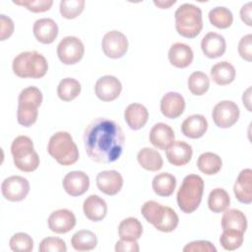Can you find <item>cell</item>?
<instances>
[{
	"mask_svg": "<svg viewBox=\"0 0 252 252\" xmlns=\"http://www.w3.org/2000/svg\"><path fill=\"white\" fill-rule=\"evenodd\" d=\"M84 145L89 158L98 163H110L122 155L125 137L122 128L114 120L98 117L84 131Z\"/></svg>",
	"mask_w": 252,
	"mask_h": 252,
	"instance_id": "obj_1",
	"label": "cell"
},
{
	"mask_svg": "<svg viewBox=\"0 0 252 252\" xmlns=\"http://www.w3.org/2000/svg\"><path fill=\"white\" fill-rule=\"evenodd\" d=\"M12 69L20 78L40 79L47 73L48 63L45 57L35 50L24 51L13 59Z\"/></svg>",
	"mask_w": 252,
	"mask_h": 252,
	"instance_id": "obj_2",
	"label": "cell"
},
{
	"mask_svg": "<svg viewBox=\"0 0 252 252\" xmlns=\"http://www.w3.org/2000/svg\"><path fill=\"white\" fill-rule=\"evenodd\" d=\"M204 193V180L200 175L188 174L184 177L176 195L177 205L185 214L198 209Z\"/></svg>",
	"mask_w": 252,
	"mask_h": 252,
	"instance_id": "obj_3",
	"label": "cell"
},
{
	"mask_svg": "<svg viewBox=\"0 0 252 252\" xmlns=\"http://www.w3.org/2000/svg\"><path fill=\"white\" fill-rule=\"evenodd\" d=\"M141 213L148 222L162 232L173 231L179 222L178 216L174 210L153 200L144 203Z\"/></svg>",
	"mask_w": 252,
	"mask_h": 252,
	"instance_id": "obj_4",
	"label": "cell"
},
{
	"mask_svg": "<svg viewBox=\"0 0 252 252\" xmlns=\"http://www.w3.org/2000/svg\"><path fill=\"white\" fill-rule=\"evenodd\" d=\"M48 154L61 165L74 164L79 159V150L70 133L59 131L53 134L47 145Z\"/></svg>",
	"mask_w": 252,
	"mask_h": 252,
	"instance_id": "obj_5",
	"label": "cell"
},
{
	"mask_svg": "<svg viewBox=\"0 0 252 252\" xmlns=\"http://www.w3.org/2000/svg\"><path fill=\"white\" fill-rule=\"evenodd\" d=\"M175 29L177 32L186 38L196 37L203 29L201 9L193 4L180 5L174 14Z\"/></svg>",
	"mask_w": 252,
	"mask_h": 252,
	"instance_id": "obj_6",
	"label": "cell"
},
{
	"mask_svg": "<svg viewBox=\"0 0 252 252\" xmlns=\"http://www.w3.org/2000/svg\"><path fill=\"white\" fill-rule=\"evenodd\" d=\"M42 102V94L36 87L31 86L24 90L18 97L17 121L24 127L33 125L38 116V107Z\"/></svg>",
	"mask_w": 252,
	"mask_h": 252,
	"instance_id": "obj_7",
	"label": "cell"
},
{
	"mask_svg": "<svg viewBox=\"0 0 252 252\" xmlns=\"http://www.w3.org/2000/svg\"><path fill=\"white\" fill-rule=\"evenodd\" d=\"M14 164L24 172H32L39 165V157L34 151L32 140L28 136L16 137L11 145Z\"/></svg>",
	"mask_w": 252,
	"mask_h": 252,
	"instance_id": "obj_8",
	"label": "cell"
},
{
	"mask_svg": "<svg viewBox=\"0 0 252 252\" xmlns=\"http://www.w3.org/2000/svg\"><path fill=\"white\" fill-rule=\"evenodd\" d=\"M84 53V43L76 36H65L57 45V56L65 65H73L78 63L83 58Z\"/></svg>",
	"mask_w": 252,
	"mask_h": 252,
	"instance_id": "obj_9",
	"label": "cell"
},
{
	"mask_svg": "<svg viewBox=\"0 0 252 252\" xmlns=\"http://www.w3.org/2000/svg\"><path fill=\"white\" fill-rule=\"evenodd\" d=\"M240 115L237 104L231 100L218 102L213 109L212 117L215 124L220 128H229L234 125Z\"/></svg>",
	"mask_w": 252,
	"mask_h": 252,
	"instance_id": "obj_10",
	"label": "cell"
},
{
	"mask_svg": "<svg viewBox=\"0 0 252 252\" xmlns=\"http://www.w3.org/2000/svg\"><path fill=\"white\" fill-rule=\"evenodd\" d=\"M3 197L11 202L24 200L30 192V183L27 178L20 175H13L5 178L1 184Z\"/></svg>",
	"mask_w": 252,
	"mask_h": 252,
	"instance_id": "obj_11",
	"label": "cell"
},
{
	"mask_svg": "<svg viewBox=\"0 0 252 252\" xmlns=\"http://www.w3.org/2000/svg\"><path fill=\"white\" fill-rule=\"evenodd\" d=\"M103 53L112 59H118L124 56L128 49V39L124 33L119 31L107 32L101 40Z\"/></svg>",
	"mask_w": 252,
	"mask_h": 252,
	"instance_id": "obj_12",
	"label": "cell"
},
{
	"mask_svg": "<svg viewBox=\"0 0 252 252\" xmlns=\"http://www.w3.org/2000/svg\"><path fill=\"white\" fill-rule=\"evenodd\" d=\"M121 91V82L116 77L111 75L100 77L94 85L95 94L102 101H112L116 99Z\"/></svg>",
	"mask_w": 252,
	"mask_h": 252,
	"instance_id": "obj_13",
	"label": "cell"
},
{
	"mask_svg": "<svg viewBox=\"0 0 252 252\" xmlns=\"http://www.w3.org/2000/svg\"><path fill=\"white\" fill-rule=\"evenodd\" d=\"M76 217L68 209H59L50 214L47 220L48 227L55 233H67L76 225Z\"/></svg>",
	"mask_w": 252,
	"mask_h": 252,
	"instance_id": "obj_14",
	"label": "cell"
},
{
	"mask_svg": "<svg viewBox=\"0 0 252 252\" xmlns=\"http://www.w3.org/2000/svg\"><path fill=\"white\" fill-rule=\"evenodd\" d=\"M62 185L67 194L72 197H77L88 191L90 187V178L84 171L74 170L64 176Z\"/></svg>",
	"mask_w": 252,
	"mask_h": 252,
	"instance_id": "obj_15",
	"label": "cell"
},
{
	"mask_svg": "<svg viewBox=\"0 0 252 252\" xmlns=\"http://www.w3.org/2000/svg\"><path fill=\"white\" fill-rule=\"evenodd\" d=\"M96 186L108 196L116 195L123 186V177L117 170H104L96 175Z\"/></svg>",
	"mask_w": 252,
	"mask_h": 252,
	"instance_id": "obj_16",
	"label": "cell"
},
{
	"mask_svg": "<svg viewBox=\"0 0 252 252\" xmlns=\"http://www.w3.org/2000/svg\"><path fill=\"white\" fill-rule=\"evenodd\" d=\"M185 109L184 97L176 92L165 94L160 100V111L163 116L169 119L179 117Z\"/></svg>",
	"mask_w": 252,
	"mask_h": 252,
	"instance_id": "obj_17",
	"label": "cell"
},
{
	"mask_svg": "<svg viewBox=\"0 0 252 252\" xmlns=\"http://www.w3.org/2000/svg\"><path fill=\"white\" fill-rule=\"evenodd\" d=\"M32 32L37 41L43 44H50L58 35V26L54 20L42 18L34 22Z\"/></svg>",
	"mask_w": 252,
	"mask_h": 252,
	"instance_id": "obj_18",
	"label": "cell"
},
{
	"mask_svg": "<svg viewBox=\"0 0 252 252\" xmlns=\"http://www.w3.org/2000/svg\"><path fill=\"white\" fill-rule=\"evenodd\" d=\"M167 160L175 165L182 166L187 164L193 155L192 147L184 141H173L165 150Z\"/></svg>",
	"mask_w": 252,
	"mask_h": 252,
	"instance_id": "obj_19",
	"label": "cell"
},
{
	"mask_svg": "<svg viewBox=\"0 0 252 252\" xmlns=\"http://www.w3.org/2000/svg\"><path fill=\"white\" fill-rule=\"evenodd\" d=\"M201 49L204 55L208 58L214 59L223 55L226 49L224 37L217 32H208L204 35L201 41Z\"/></svg>",
	"mask_w": 252,
	"mask_h": 252,
	"instance_id": "obj_20",
	"label": "cell"
},
{
	"mask_svg": "<svg viewBox=\"0 0 252 252\" xmlns=\"http://www.w3.org/2000/svg\"><path fill=\"white\" fill-rule=\"evenodd\" d=\"M149 139L155 148L165 151L174 141V132L169 125L159 122L152 127Z\"/></svg>",
	"mask_w": 252,
	"mask_h": 252,
	"instance_id": "obj_21",
	"label": "cell"
},
{
	"mask_svg": "<svg viewBox=\"0 0 252 252\" xmlns=\"http://www.w3.org/2000/svg\"><path fill=\"white\" fill-rule=\"evenodd\" d=\"M233 192L236 199L243 204H250L252 202V170L245 168L238 174Z\"/></svg>",
	"mask_w": 252,
	"mask_h": 252,
	"instance_id": "obj_22",
	"label": "cell"
},
{
	"mask_svg": "<svg viewBox=\"0 0 252 252\" xmlns=\"http://www.w3.org/2000/svg\"><path fill=\"white\" fill-rule=\"evenodd\" d=\"M194 58V53L192 48L183 42L173 43L168 51V60L171 65L176 68H186L188 67Z\"/></svg>",
	"mask_w": 252,
	"mask_h": 252,
	"instance_id": "obj_23",
	"label": "cell"
},
{
	"mask_svg": "<svg viewBox=\"0 0 252 252\" xmlns=\"http://www.w3.org/2000/svg\"><path fill=\"white\" fill-rule=\"evenodd\" d=\"M149 111L147 107L141 103H131L124 111V119L132 130L143 128L148 122Z\"/></svg>",
	"mask_w": 252,
	"mask_h": 252,
	"instance_id": "obj_24",
	"label": "cell"
},
{
	"mask_svg": "<svg viewBox=\"0 0 252 252\" xmlns=\"http://www.w3.org/2000/svg\"><path fill=\"white\" fill-rule=\"evenodd\" d=\"M208 129V121L202 114L188 116L181 124L182 134L190 139H198L204 136Z\"/></svg>",
	"mask_w": 252,
	"mask_h": 252,
	"instance_id": "obj_25",
	"label": "cell"
},
{
	"mask_svg": "<svg viewBox=\"0 0 252 252\" xmlns=\"http://www.w3.org/2000/svg\"><path fill=\"white\" fill-rule=\"evenodd\" d=\"M83 211L87 219L92 221H99L103 220L107 213V205L105 201L97 195H90L83 204Z\"/></svg>",
	"mask_w": 252,
	"mask_h": 252,
	"instance_id": "obj_26",
	"label": "cell"
},
{
	"mask_svg": "<svg viewBox=\"0 0 252 252\" xmlns=\"http://www.w3.org/2000/svg\"><path fill=\"white\" fill-rule=\"evenodd\" d=\"M222 229H235L245 232L247 228V219L244 213L237 209H226L221 218Z\"/></svg>",
	"mask_w": 252,
	"mask_h": 252,
	"instance_id": "obj_27",
	"label": "cell"
},
{
	"mask_svg": "<svg viewBox=\"0 0 252 252\" xmlns=\"http://www.w3.org/2000/svg\"><path fill=\"white\" fill-rule=\"evenodd\" d=\"M211 78L219 86H225L235 79V69L227 61H221L211 68Z\"/></svg>",
	"mask_w": 252,
	"mask_h": 252,
	"instance_id": "obj_28",
	"label": "cell"
},
{
	"mask_svg": "<svg viewBox=\"0 0 252 252\" xmlns=\"http://www.w3.org/2000/svg\"><path fill=\"white\" fill-rule=\"evenodd\" d=\"M139 164L146 170L158 171L163 165V160L160 154L152 148H143L137 154Z\"/></svg>",
	"mask_w": 252,
	"mask_h": 252,
	"instance_id": "obj_29",
	"label": "cell"
},
{
	"mask_svg": "<svg viewBox=\"0 0 252 252\" xmlns=\"http://www.w3.org/2000/svg\"><path fill=\"white\" fill-rule=\"evenodd\" d=\"M154 192L160 197H168L172 195L176 187V178L168 173L161 172L157 174L152 182Z\"/></svg>",
	"mask_w": 252,
	"mask_h": 252,
	"instance_id": "obj_30",
	"label": "cell"
},
{
	"mask_svg": "<svg viewBox=\"0 0 252 252\" xmlns=\"http://www.w3.org/2000/svg\"><path fill=\"white\" fill-rule=\"evenodd\" d=\"M71 244L77 251H91L96 247L97 238L93 231L81 229L73 234Z\"/></svg>",
	"mask_w": 252,
	"mask_h": 252,
	"instance_id": "obj_31",
	"label": "cell"
},
{
	"mask_svg": "<svg viewBox=\"0 0 252 252\" xmlns=\"http://www.w3.org/2000/svg\"><path fill=\"white\" fill-rule=\"evenodd\" d=\"M143 225L136 218L124 219L118 225V234L121 239L137 240L142 236Z\"/></svg>",
	"mask_w": 252,
	"mask_h": 252,
	"instance_id": "obj_32",
	"label": "cell"
},
{
	"mask_svg": "<svg viewBox=\"0 0 252 252\" xmlns=\"http://www.w3.org/2000/svg\"><path fill=\"white\" fill-rule=\"evenodd\" d=\"M222 165L221 158L214 153L206 152L199 156L197 159V166L199 170L207 175H214L218 173Z\"/></svg>",
	"mask_w": 252,
	"mask_h": 252,
	"instance_id": "obj_33",
	"label": "cell"
},
{
	"mask_svg": "<svg viewBox=\"0 0 252 252\" xmlns=\"http://www.w3.org/2000/svg\"><path fill=\"white\" fill-rule=\"evenodd\" d=\"M230 198L228 193L222 188L213 189L208 197V207L213 213H222L228 209Z\"/></svg>",
	"mask_w": 252,
	"mask_h": 252,
	"instance_id": "obj_34",
	"label": "cell"
},
{
	"mask_svg": "<svg viewBox=\"0 0 252 252\" xmlns=\"http://www.w3.org/2000/svg\"><path fill=\"white\" fill-rule=\"evenodd\" d=\"M81 89L79 81L74 78H65L58 84L57 95L63 101H71L80 94Z\"/></svg>",
	"mask_w": 252,
	"mask_h": 252,
	"instance_id": "obj_35",
	"label": "cell"
},
{
	"mask_svg": "<svg viewBox=\"0 0 252 252\" xmlns=\"http://www.w3.org/2000/svg\"><path fill=\"white\" fill-rule=\"evenodd\" d=\"M210 23L218 29H227L233 22V16L229 9L225 7H216L209 12Z\"/></svg>",
	"mask_w": 252,
	"mask_h": 252,
	"instance_id": "obj_36",
	"label": "cell"
},
{
	"mask_svg": "<svg viewBox=\"0 0 252 252\" xmlns=\"http://www.w3.org/2000/svg\"><path fill=\"white\" fill-rule=\"evenodd\" d=\"M187 85L192 94L203 95L210 88V80L205 73L196 71L189 76Z\"/></svg>",
	"mask_w": 252,
	"mask_h": 252,
	"instance_id": "obj_37",
	"label": "cell"
},
{
	"mask_svg": "<svg viewBox=\"0 0 252 252\" xmlns=\"http://www.w3.org/2000/svg\"><path fill=\"white\" fill-rule=\"evenodd\" d=\"M242 242L243 232L235 229H223L220 236V243L224 250H235L241 246Z\"/></svg>",
	"mask_w": 252,
	"mask_h": 252,
	"instance_id": "obj_38",
	"label": "cell"
},
{
	"mask_svg": "<svg viewBox=\"0 0 252 252\" xmlns=\"http://www.w3.org/2000/svg\"><path fill=\"white\" fill-rule=\"evenodd\" d=\"M85 4V0H62L59 4V11L63 18L75 19L84 11Z\"/></svg>",
	"mask_w": 252,
	"mask_h": 252,
	"instance_id": "obj_39",
	"label": "cell"
},
{
	"mask_svg": "<svg viewBox=\"0 0 252 252\" xmlns=\"http://www.w3.org/2000/svg\"><path fill=\"white\" fill-rule=\"evenodd\" d=\"M9 245L15 252H30L33 249V240L29 234L18 232L10 238Z\"/></svg>",
	"mask_w": 252,
	"mask_h": 252,
	"instance_id": "obj_40",
	"label": "cell"
},
{
	"mask_svg": "<svg viewBox=\"0 0 252 252\" xmlns=\"http://www.w3.org/2000/svg\"><path fill=\"white\" fill-rule=\"evenodd\" d=\"M14 4L26 7L29 11L33 13H42L48 11L53 5L52 0H18L13 1Z\"/></svg>",
	"mask_w": 252,
	"mask_h": 252,
	"instance_id": "obj_41",
	"label": "cell"
},
{
	"mask_svg": "<svg viewBox=\"0 0 252 252\" xmlns=\"http://www.w3.org/2000/svg\"><path fill=\"white\" fill-rule=\"evenodd\" d=\"M40 252H66L67 246L63 239L58 237H46L41 240L38 246Z\"/></svg>",
	"mask_w": 252,
	"mask_h": 252,
	"instance_id": "obj_42",
	"label": "cell"
},
{
	"mask_svg": "<svg viewBox=\"0 0 252 252\" xmlns=\"http://www.w3.org/2000/svg\"><path fill=\"white\" fill-rule=\"evenodd\" d=\"M184 252H216L217 248L207 240H196L189 242L183 248Z\"/></svg>",
	"mask_w": 252,
	"mask_h": 252,
	"instance_id": "obj_43",
	"label": "cell"
},
{
	"mask_svg": "<svg viewBox=\"0 0 252 252\" xmlns=\"http://www.w3.org/2000/svg\"><path fill=\"white\" fill-rule=\"evenodd\" d=\"M238 53L241 58L251 62L252 60V34L248 33L241 37L238 43Z\"/></svg>",
	"mask_w": 252,
	"mask_h": 252,
	"instance_id": "obj_44",
	"label": "cell"
},
{
	"mask_svg": "<svg viewBox=\"0 0 252 252\" xmlns=\"http://www.w3.org/2000/svg\"><path fill=\"white\" fill-rule=\"evenodd\" d=\"M0 40H5L9 38L14 32V23L10 17L4 14L0 15Z\"/></svg>",
	"mask_w": 252,
	"mask_h": 252,
	"instance_id": "obj_45",
	"label": "cell"
},
{
	"mask_svg": "<svg viewBox=\"0 0 252 252\" xmlns=\"http://www.w3.org/2000/svg\"><path fill=\"white\" fill-rule=\"evenodd\" d=\"M116 252H138L139 244L137 240L130 239H121L118 240L115 244Z\"/></svg>",
	"mask_w": 252,
	"mask_h": 252,
	"instance_id": "obj_46",
	"label": "cell"
},
{
	"mask_svg": "<svg viewBox=\"0 0 252 252\" xmlns=\"http://www.w3.org/2000/svg\"><path fill=\"white\" fill-rule=\"evenodd\" d=\"M251 2H248L247 4L243 5L242 8L240 9V18L242 20V22H244V24H246L247 26L251 27L252 26V22H251Z\"/></svg>",
	"mask_w": 252,
	"mask_h": 252,
	"instance_id": "obj_47",
	"label": "cell"
},
{
	"mask_svg": "<svg viewBox=\"0 0 252 252\" xmlns=\"http://www.w3.org/2000/svg\"><path fill=\"white\" fill-rule=\"evenodd\" d=\"M242 101L248 111H251V87H249L242 95Z\"/></svg>",
	"mask_w": 252,
	"mask_h": 252,
	"instance_id": "obj_48",
	"label": "cell"
},
{
	"mask_svg": "<svg viewBox=\"0 0 252 252\" xmlns=\"http://www.w3.org/2000/svg\"><path fill=\"white\" fill-rule=\"evenodd\" d=\"M175 0H171V1H154V4L158 7H159L160 9H168L171 5L175 4Z\"/></svg>",
	"mask_w": 252,
	"mask_h": 252,
	"instance_id": "obj_49",
	"label": "cell"
}]
</instances>
